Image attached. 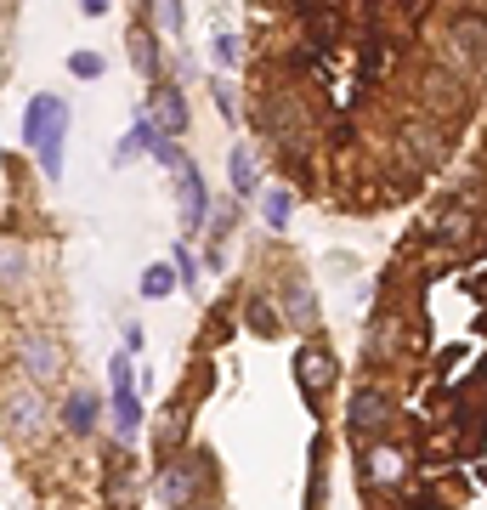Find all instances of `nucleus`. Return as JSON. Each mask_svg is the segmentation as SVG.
Instances as JSON below:
<instances>
[{
    "instance_id": "obj_1",
    "label": "nucleus",
    "mask_w": 487,
    "mask_h": 510,
    "mask_svg": "<svg viewBox=\"0 0 487 510\" xmlns=\"http://www.w3.org/2000/svg\"><path fill=\"white\" fill-rule=\"evenodd\" d=\"M17 364L29 369V380H57V369H62V352H57V340L52 335H23V346H17Z\"/></svg>"
},
{
    "instance_id": "obj_2",
    "label": "nucleus",
    "mask_w": 487,
    "mask_h": 510,
    "mask_svg": "<svg viewBox=\"0 0 487 510\" xmlns=\"http://www.w3.org/2000/svg\"><path fill=\"white\" fill-rule=\"evenodd\" d=\"M386 425H391V397L363 386V392L351 397V431H357V437H379Z\"/></svg>"
},
{
    "instance_id": "obj_3",
    "label": "nucleus",
    "mask_w": 487,
    "mask_h": 510,
    "mask_svg": "<svg viewBox=\"0 0 487 510\" xmlns=\"http://www.w3.org/2000/svg\"><path fill=\"white\" fill-rule=\"evenodd\" d=\"M199 482H204V459H176L171 471L159 477V499L164 505H187L199 494Z\"/></svg>"
},
{
    "instance_id": "obj_4",
    "label": "nucleus",
    "mask_w": 487,
    "mask_h": 510,
    "mask_svg": "<svg viewBox=\"0 0 487 510\" xmlns=\"http://www.w3.org/2000/svg\"><path fill=\"white\" fill-rule=\"evenodd\" d=\"M40 414H46V402H40V392H29V386L0 402V420H6V431H17V437L40 431Z\"/></svg>"
},
{
    "instance_id": "obj_5",
    "label": "nucleus",
    "mask_w": 487,
    "mask_h": 510,
    "mask_svg": "<svg viewBox=\"0 0 487 510\" xmlns=\"http://www.w3.org/2000/svg\"><path fill=\"white\" fill-rule=\"evenodd\" d=\"M62 137H69V102H52V125H46V142H40L34 147V154H40V170H46V176L57 182L62 176Z\"/></svg>"
},
{
    "instance_id": "obj_6",
    "label": "nucleus",
    "mask_w": 487,
    "mask_h": 510,
    "mask_svg": "<svg viewBox=\"0 0 487 510\" xmlns=\"http://www.w3.org/2000/svg\"><path fill=\"white\" fill-rule=\"evenodd\" d=\"M176 176H182V216H187V232H199V227H204V216H210L204 176H199V165H182Z\"/></svg>"
},
{
    "instance_id": "obj_7",
    "label": "nucleus",
    "mask_w": 487,
    "mask_h": 510,
    "mask_svg": "<svg viewBox=\"0 0 487 510\" xmlns=\"http://www.w3.org/2000/svg\"><path fill=\"white\" fill-rule=\"evenodd\" d=\"M159 125V137H182L187 131V102H182V91H171V85H164V91H154V114H147Z\"/></svg>"
},
{
    "instance_id": "obj_8",
    "label": "nucleus",
    "mask_w": 487,
    "mask_h": 510,
    "mask_svg": "<svg viewBox=\"0 0 487 510\" xmlns=\"http://www.w3.org/2000/svg\"><path fill=\"white\" fill-rule=\"evenodd\" d=\"M402 477V449H391V442H379V449L363 459V482H374V487H391Z\"/></svg>"
},
{
    "instance_id": "obj_9",
    "label": "nucleus",
    "mask_w": 487,
    "mask_h": 510,
    "mask_svg": "<svg viewBox=\"0 0 487 510\" xmlns=\"http://www.w3.org/2000/svg\"><path fill=\"white\" fill-rule=\"evenodd\" d=\"M227 176H232V194L239 199H249V194H261V182H256V154H249V147L239 142L227 154Z\"/></svg>"
},
{
    "instance_id": "obj_10",
    "label": "nucleus",
    "mask_w": 487,
    "mask_h": 510,
    "mask_svg": "<svg viewBox=\"0 0 487 510\" xmlns=\"http://www.w3.org/2000/svg\"><path fill=\"white\" fill-rule=\"evenodd\" d=\"M289 210H295L289 187H267V194H261V216H267L272 232H284V227H289Z\"/></svg>"
},
{
    "instance_id": "obj_11",
    "label": "nucleus",
    "mask_w": 487,
    "mask_h": 510,
    "mask_svg": "<svg viewBox=\"0 0 487 510\" xmlns=\"http://www.w3.org/2000/svg\"><path fill=\"white\" fill-rule=\"evenodd\" d=\"M52 102H57V97H34V102H29V114H23V142H34V147L46 142V125H52Z\"/></svg>"
},
{
    "instance_id": "obj_12",
    "label": "nucleus",
    "mask_w": 487,
    "mask_h": 510,
    "mask_svg": "<svg viewBox=\"0 0 487 510\" xmlns=\"http://www.w3.org/2000/svg\"><path fill=\"white\" fill-rule=\"evenodd\" d=\"M329 374H334V364H329V352H317V346H306V352H301V380H306V392H317V386H329Z\"/></svg>"
},
{
    "instance_id": "obj_13",
    "label": "nucleus",
    "mask_w": 487,
    "mask_h": 510,
    "mask_svg": "<svg viewBox=\"0 0 487 510\" xmlns=\"http://www.w3.org/2000/svg\"><path fill=\"white\" fill-rule=\"evenodd\" d=\"M136 425H142V402H136V392H125V397H114V431L131 442L136 437Z\"/></svg>"
},
{
    "instance_id": "obj_14",
    "label": "nucleus",
    "mask_w": 487,
    "mask_h": 510,
    "mask_svg": "<svg viewBox=\"0 0 487 510\" xmlns=\"http://www.w3.org/2000/svg\"><path fill=\"white\" fill-rule=\"evenodd\" d=\"M176 284H182L176 267H147V272H142V295H147V301H164Z\"/></svg>"
},
{
    "instance_id": "obj_15",
    "label": "nucleus",
    "mask_w": 487,
    "mask_h": 510,
    "mask_svg": "<svg viewBox=\"0 0 487 510\" xmlns=\"http://www.w3.org/2000/svg\"><path fill=\"white\" fill-rule=\"evenodd\" d=\"M289 317H295V329H312V324H317V301H312L306 284L289 289Z\"/></svg>"
},
{
    "instance_id": "obj_16",
    "label": "nucleus",
    "mask_w": 487,
    "mask_h": 510,
    "mask_svg": "<svg viewBox=\"0 0 487 510\" xmlns=\"http://www.w3.org/2000/svg\"><path fill=\"white\" fill-rule=\"evenodd\" d=\"M131 62H136L147 80L159 74V46H154V34H136V40H131Z\"/></svg>"
},
{
    "instance_id": "obj_17",
    "label": "nucleus",
    "mask_w": 487,
    "mask_h": 510,
    "mask_svg": "<svg viewBox=\"0 0 487 510\" xmlns=\"http://www.w3.org/2000/svg\"><path fill=\"white\" fill-rule=\"evenodd\" d=\"M97 425V397H74L69 402V431H91Z\"/></svg>"
},
{
    "instance_id": "obj_18",
    "label": "nucleus",
    "mask_w": 487,
    "mask_h": 510,
    "mask_svg": "<svg viewBox=\"0 0 487 510\" xmlns=\"http://www.w3.org/2000/svg\"><path fill=\"white\" fill-rule=\"evenodd\" d=\"M108 380H114V397H125V392H131V352H114Z\"/></svg>"
},
{
    "instance_id": "obj_19",
    "label": "nucleus",
    "mask_w": 487,
    "mask_h": 510,
    "mask_svg": "<svg viewBox=\"0 0 487 510\" xmlns=\"http://www.w3.org/2000/svg\"><path fill=\"white\" fill-rule=\"evenodd\" d=\"M69 74H74V80H97V74H102V57H97V52H74V57H69Z\"/></svg>"
},
{
    "instance_id": "obj_20",
    "label": "nucleus",
    "mask_w": 487,
    "mask_h": 510,
    "mask_svg": "<svg viewBox=\"0 0 487 510\" xmlns=\"http://www.w3.org/2000/svg\"><path fill=\"white\" fill-rule=\"evenodd\" d=\"M171 267H176V279H182V284H193V279H199V261H193V250H187V244H176Z\"/></svg>"
},
{
    "instance_id": "obj_21",
    "label": "nucleus",
    "mask_w": 487,
    "mask_h": 510,
    "mask_svg": "<svg viewBox=\"0 0 487 510\" xmlns=\"http://www.w3.org/2000/svg\"><path fill=\"white\" fill-rule=\"evenodd\" d=\"M216 62H221V69L239 62V34H216Z\"/></svg>"
},
{
    "instance_id": "obj_22",
    "label": "nucleus",
    "mask_w": 487,
    "mask_h": 510,
    "mask_svg": "<svg viewBox=\"0 0 487 510\" xmlns=\"http://www.w3.org/2000/svg\"><path fill=\"white\" fill-rule=\"evenodd\" d=\"M17 272H23V255H17V250H0V284L17 279Z\"/></svg>"
},
{
    "instance_id": "obj_23",
    "label": "nucleus",
    "mask_w": 487,
    "mask_h": 510,
    "mask_svg": "<svg viewBox=\"0 0 487 510\" xmlns=\"http://www.w3.org/2000/svg\"><path fill=\"white\" fill-rule=\"evenodd\" d=\"M159 29H182V6H159Z\"/></svg>"
},
{
    "instance_id": "obj_24",
    "label": "nucleus",
    "mask_w": 487,
    "mask_h": 510,
    "mask_svg": "<svg viewBox=\"0 0 487 510\" xmlns=\"http://www.w3.org/2000/svg\"><path fill=\"white\" fill-rule=\"evenodd\" d=\"M216 109H221L227 119H239V102H232V91H227V85H221V91H216Z\"/></svg>"
},
{
    "instance_id": "obj_25",
    "label": "nucleus",
    "mask_w": 487,
    "mask_h": 510,
    "mask_svg": "<svg viewBox=\"0 0 487 510\" xmlns=\"http://www.w3.org/2000/svg\"><path fill=\"white\" fill-rule=\"evenodd\" d=\"M249 317H256V329H272V307H267V301L249 307Z\"/></svg>"
}]
</instances>
